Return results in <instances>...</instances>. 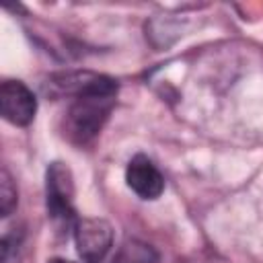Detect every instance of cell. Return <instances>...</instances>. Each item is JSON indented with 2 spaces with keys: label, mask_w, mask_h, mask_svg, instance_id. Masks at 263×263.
Wrapping results in <instances>:
<instances>
[{
  "label": "cell",
  "mask_w": 263,
  "mask_h": 263,
  "mask_svg": "<svg viewBox=\"0 0 263 263\" xmlns=\"http://www.w3.org/2000/svg\"><path fill=\"white\" fill-rule=\"evenodd\" d=\"M115 105V95L76 97L62 117V134L74 146L90 144L107 123Z\"/></svg>",
  "instance_id": "1"
},
{
  "label": "cell",
  "mask_w": 263,
  "mask_h": 263,
  "mask_svg": "<svg viewBox=\"0 0 263 263\" xmlns=\"http://www.w3.org/2000/svg\"><path fill=\"white\" fill-rule=\"evenodd\" d=\"M156 261H158V253L154 251V247L132 238L119 247L111 263H156Z\"/></svg>",
  "instance_id": "7"
},
{
  "label": "cell",
  "mask_w": 263,
  "mask_h": 263,
  "mask_svg": "<svg viewBox=\"0 0 263 263\" xmlns=\"http://www.w3.org/2000/svg\"><path fill=\"white\" fill-rule=\"evenodd\" d=\"M125 181L127 187L142 199H156L164 191V177L160 175L156 164L144 154H136L127 162Z\"/></svg>",
  "instance_id": "6"
},
{
  "label": "cell",
  "mask_w": 263,
  "mask_h": 263,
  "mask_svg": "<svg viewBox=\"0 0 263 263\" xmlns=\"http://www.w3.org/2000/svg\"><path fill=\"white\" fill-rule=\"evenodd\" d=\"M2 117L12 125H29L37 111L35 95L21 80H4L0 86Z\"/></svg>",
  "instance_id": "5"
},
{
  "label": "cell",
  "mask_w": 263,
  "mask_h": 263,
  "mask_svg": "<svg viewBox=\"0 0 263 263\" xmlns=\"http://www.w3.org/2000/svg\"><path fill=\"white\" fill-rule=\"evenodd\" d=\"M51 263H72V261H64V259H53Z\"/></svg>",
  "instance_id": "10"
},
{
  "label": "cell",
  "mask_w": 263,
  "mask_h": 263,
  "mask_svg": "<svg viewBox=\"0 0 263 263\" xmlns=\"http://www.w3.org/2000/svg\"><path fill=\"white\" fill-rule=\"evenodd\" d=\"M21 245H23V232L16 228H10L2 236V263H21Z\"/></svg>",
  "instance_id": "9"
},
{
  "label": "cell",
  "mask_w": 263,
  "mask_h": 263,
  "mask_svg": "<svg viewBox=\"0 0 263 263\" xmlns=\"http://www.w3.org/2000/svg\"><path fill=\"white\" fill-rule=\"evenodd\" d=\"M14 208H16V187L12 183L10 173L6 168H2V175H0V214H2V218L10 216Z\"/></svg>",
  "instance_id": "8"
},
{
  "label": "cell",
  "mask_w": 263,
  "mask_h": 263,
  "mask_svg": "<svg viewBox=\"0 0 263 263\" xmlns=\"http://www.w3.org/2000/svg\"><path fill=\"white\" fill-rule=\"evenodd\" d=\"M45 203L47 216L51 218L58 232H68L76 228L74 210V179L64 162H51L45 173Z\"/></svg>",
  "instance_id": "2"
},
{
  "label": "cell",
  "mask_w": 263,
  "mask_h": 263,
  "mask_svg": "<svg viewBox=\"0 0 263 263\" xmlns=\"http://www.w3.org/2000/svg\"><path fill=\"white\" fill-rule=\"evenodd\" d=\"M74 240L82 263H101L111 249L113 228L109 222L99 218H82L76 222Z\"/></svg>",
  "instance_id": "4"
},
{
  "label": "cell",
  "mask_w": 263,
  "mask_h": 263,
  "mask_svg": "<svg viewBox=\"0 0 263 263\" xmlns=\"http://www.w3.org/2000/svg\"><path fill=\"white\" fill-rule=\"evenodd\" d=\"M45 92L55 97H82V95H117V82L105 74L78 70V72H60L47 78Z\"/></svg>",
  "instance_id": "3"
}]
</instances>
